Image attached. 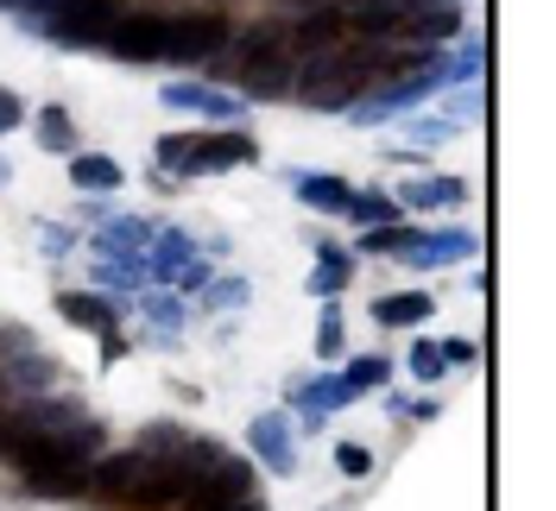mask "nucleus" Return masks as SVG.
Segmentation results:
<instances>
[{
    "mask_svg": "<svg viewBox=\"0 0 556 511\" xmlns=\"http://www.w3.org/2000/svg\"><path fill=\"white\" fill-rule=\"evenodd\" d=\"M102 448V423L76 398H26L0 417V461L20 474L58 468V461H89Z\"/></svg>",
    "mask_w": 556,
    "mask_h": 511,
    "instance_id": "nucleus-1",
    "label": "nucleus"
},
{
    "mask_svg": "<svg viewBox=\"0 0 556 511\" xmlns=\"http://www.w3.org/2000/svg\"><path fill=\"white\" fill-rule=\"evenodd\" d=\"M89 493H102L127 511H165L184 506V474H177L172 455H146V448H127V455H108L89 468Z\"/></svg>",
    "mask_w": 556,
    "mask_h": 511,
    "instance_id": "nucleus-2",
    "label": "nucleus"
},
{
    "mask_svg": "<svg viewBox=\"0 0 556 511\" xmlns=\"http://www.w3.org/2000/svg\"><path fill=\"white\" fill-rule=\"evenodd\" d=\"M374 76H380V58L374 51H354V44H323L311 58H298V95L311 114H348V107L361 102L367 89H374Z\"/></svg>",
    "mask_w": 556,
    "mask_h": 511,
    "instance_id": "nucleus-3",
    "label": "nucleus"
},
{
    "mask_svg": "<svg viewBox=\"0 0 556 511\" xmlns=\"http://www.w3.org/2000/svg\"><path fill=\"white\" fill-rule=\"evenodd\" d=\"M172 461L184 474V499H247L253 480H260L253 461H241L235 448H222V443H184Z\"/></svg>",
    "mask_w": 556,
    "mask_h": 511,
    "instance_id": "nucleus-4",
    "label": "nucleus"
},
{
    "mask_svg": "<svg viewBox=\"0 0 556 511\" xmlns=\"http://www.w3.org/2000/svg\"><path fill=\"white\" fill-rule=\"evenodd\" d=\"M235 82H241L247 95H285L291 89V76H298V44L285 26H253V33L235 44Z\"/></svg>",
    "mask_w": 556,
    "mask_h": 511,
    "instance_id": "nucleus-5",
    "label": "nucleus"
},
{
    "mask_svg": "<svg viewBox=\"0 0 556 511\" xmlns=\"http://www.w3.org/2000/svg\"><path fill=\"white\" fill-rule=\"evenodd\" d=\"M437 89H443V64L412 69V76L386 82V89H374V95H361V102L348 107V120H354V127H386V120H399L405 107H424Z\"/></svg>",
    "mask_w": 556,
    "mask_h": 511,
    "instance_id": "nucleus-6",
    "label": "nucleus"
},
{
    "mask_svg": "<svg viewBox=\"0 0 556 511\" xmlns=\"http://www.w3.org/2000/svg\"><path fill=\"white\" fill-rule=\"evenodd\" d=\"M228 20L222 13H177L165 20V64H208V58H222V44H228Z\"/></svg>",
    "mask_w": 556,
    "mask_h": 511,
    "instance_id": "nucleus-7",
    "label": "nucleus"
},
{
    "mask_svg": "<svg viewBox=\"0 0 556 511\" xmlns=\"http://www.w3.org/2000/svg\"><path fill=\"white\" fill-rule=\"evenodd\" d=\"M114 20H121V0H58L45 20H33V26L51 33L58 44H102Z\"/></svg>",
    "mask_w": 556,
    "mask_h": 511,
    "instance_id": "nucleus-8",
    "label": "nucleus"
},
{
    "mask_svg": "<svg viewBox=\"0 0 556 511\" xmlns=\"http://www.w3.org/2000/svg\"><path fill=\"white\" fill-rule=\"evenodd\" d=\"M102 44L121 64H159V51H165V20H159V13H121V20L108 26Z\"/></svg>",
    "mask_w": 556,
    "mask_h": 511,
    "instance_id": "nucleus-9",
    "label": "nucleus"
},
{
    "mask_svg": "<svg viewBox=\"0 0 556 511\" xmlns=\"http://www.w3.org/2000/svg\"><path fill=\"white\" fill-rule=\"evenodd\" d=\"M165 107L208 114V120H241V114H247L241 95H228V89H208V82H172V89H165Z\"/></svg>",
    "mask_w": 556,
    "mask_h": 511,
    "instance_id": "nucleus-10",
    "label": "nucleus"
},
{
    "mask_svg": "<svg viewBox=\"0 0 556 511\" xmlns=\"http://www.w3.org/2000/svg\"><path fill=\"white\" fill-rule=\"evenodd\" d=\"M253 455H260L278 480L298 474V448H291V430H285L278 410H260V417H253Z\"/></svg>",
    "mask_w": 556,
    "mask_h": 511,
    "instance_id": "nucleus-11",
    "label": "nucleus"
},
{
    "mask_svg": "<svg viewBox=\"0 0 556 511\" xmlns=\"http://www.w3.org/2000/svg\"><path fill=\"white\" fill-rule=\"evenodd\" d=\"M190 259H197V240L184 234V228H159V234H152V246H146V278L172 284Z\"/></svg>",
    "mask_w": 556,
    "mask_h": 511,
    "instance_id": "nucleus-12",
    "label": "nucleus"
},
{
    "mask_svg": "<svg viewBox=\"0 0 556 511\" xmlns=\"http://www.w3.org/2000/svg\"><path fill=\"white\" fill-rule=\"evenodd\" d=\"M260 158V145L247 133H215V139H203V152H197V177H222V170H241V165H253Z\"/></svg>",
    "mask_w": 556,
    "mask_h": 511,
    "instance_id": "nucleus-13",
    "label": "nucleus"
},
{
    "mask_svg": "<svg viewBox=\"0 0 556 511\" xmlns=\"http://www.w3.org/2000/svg\"><path fill=\"white\" fill-rule=\"evenodd\" d=\"M58 309H64V322L89 329V335H114V329H121L114 297H96V291H70V297H58Z\"/></svg>",
    "mask_w": 556,
    "mask_h": 511,
    "instance_id": "nucleus-14",
    "label": "nucleus"
},
{
    "mask_svg": "<svg viewBox=\"0 0 556 511\" xmlns=\"http://www.w3.org/2000/svg\"><path fill=\"white\" fill-rule=\"evenodd\" d=\"M475 246H481V240L468 234V228H443V234H417L405 259H412V266H455V259H468Z\"/></svg>",
    "mask_w": 556,
    "mask_h": 511,
    "instance_id": "nucleus-15",
    "label": "nucleus"
},
{
    "mask_svg": "<svg viewBox=\"0 0 556 511\" xmlns=\"http://www.w3.org/2000/svg\"><path fill=\"white\" fill-rule=\"evenodd\" d=\"M392 203L399 208H455V203H468V183L462 177H412Z\"/></svg>",
    "mask_w": 556,
    "mask_h": 511,
    "instance_id": "nucleus-16",
    "label": "nucleus"
},
{
    "mask_svg": "<svg viewBox=\"0 0 556 511\" xmlns=\"http://www.w3.org/2000/svg\"><path fill=\"white\" fill-rule=\"evenodd\" d=\"M291 398H298V405H304V423H323V417H329V410H342L348 398H354V392H348L342 379H304V385H291Z\"/></svg>",
    "mask_w": 556,
    "mask_h": 511,
    "instance_id": "nucleus-17",
    "label": "nucleus"
},
{
    "mask_svg": "<svg viewBox=\"0 0 556 511\" xmlns=\"http://www.w3.org/2000/svg\"><path fill=\"white\" fill-rule=\"evenodd\" d=\"M197 152H203V133H165L159 152H152V177H197Z\"/></svg>",
    "mask_w": 556,
    "mask_h": 511,
    "instance_id": "nucleus-18",
    "label": "nucleus"
},
{
    "mask_svg": "<svg viewBox=\"0 0 556 511\" xmlns=\"http://www.w3.org/2000/svg\"><path fill=\"white\" fill-rule=\"evenodd\" d=\"M70 183H76V190H102V196H114V190L127 183V170L114 165V158H102V152H76V158H70Z\"/></svg>",
    "mask_w": 556,
    "mask_h": 511,
    "instance_id": "nucleus-19",
    "label": "nucleus"
},
{
    "mask_svg": "<svg viewBox=\"0 0 556 511\" xmlns=\"http://www.w3.org/2000/svg\"><path fill=\"white\" fill-rule=\"evenodd\" d=\"M430 309H437L430 291H392V297L374 304V322H380V329H412V322H424Z\"/></svg>",
    "mask_w": 556,
    "mask_h": 511,
    "instance_id": "nucleus-20",
    "label": "nucleus"
},
{
    "mask_svg": "<svg viewBox=\"0 0 556 511\" xmlns=\"http://www.w3.org/2000/svg\"><path fill=\"white\" fill-rule=\"evenodd\" d=\"M291 190H298V203L304 208H323V215H342L348 208V183L342 177H323V170H304V177H291Z\"/></svg>",
    "mask_w": 556,
    "mask_h": 511,
    "instance_id": "nucleus-21",
    "label": "nucleus"
},
{
    "mask_svg": "<svg viewBox=\"0 0 556 511\" xmlns=\"http://www.w3.org/2000/svg\"><path fill=\"white\" fill-rule=\"evenodd\" d=\"M96 284L102 291H139L146 284V253H102L96 259Z\"/></svg>",
    "mask_w": 556,
    "mask_h": 511,
    "instance_id": "nucleus-22",
    "label": "nucleus"
},
{
    "mask_svg": "<svg viewBox=\"0 0 556 511\" xmlns=\"http://www.w3.org/2000/svg\"><path fill=\"white\" fill-rule=\"evenodd\" d=\"M348 221H361V228H392L405 208L392 203L386 190H348V208H342Z\"/></svg>",
    "mask_w": 556,
    "mask_h": 511,
    "instance_id": "nucleus-23",
    "label": "nucleus"
},
{
    "mask_svg": "<svg viewBox=\"0 0 556 511\" xmlns=\"http://www.w3.org/2000/svg\"><path fill=\"white\" fill-rule=\"evenodd\" d=\"M152 234H159L152 221H134V215H114V221L102 228V240H96V253H146V246H152Z\"/></svg>",
    "mask_w": 556,
    "mask_h": 511,
    "instance_id": "nucleus-24",
    "label": "nucleus"
},
{
    "mask_svg": "<svg viewBox=\"0 0 556 511\" xmlns=\"http://www.w3.org/2000/svg\"><path fill=\"white\" fill-rule=\"evenodd\" d=\"M316 259H323V266L311 272V291H316V297H336V291H342L348 278H354V259H348L342 246H329V240L316 246Z\"/></svg>",
    "mask_w": 556,
    "mask_h": 511,
    "instance_id": "nucleus-25",
    "label": "nucleus"
},
{
    "mask_svg": "<svg viewBox=\"0 0 556 511\" xmlns=\"http://www.w3.org/2000/svg\"><path fill=\"white\" fill-rule=\"evenodd\" d=\"M386 379H392V360H386V354H354L348 373H342V385L348 392H380Z\"/></svg>",
    "mask_w": 556,
    "mask_h": 511,
    "instance_id": "nucleus-26",
    "label": "nucleus"
},
{
    "mask_svg": "<svg viewBox=\"0 0 556 511\" xmlns=\"http://www.w3.org/2000/svg\"><path fill=\"white\" fill-rule=\"evenodd\" d=\"M26 480H33L38 493H83L89 486V461H58V468H38Z\"/></svg>",
    "mask_w": 556,
    "mask_h": 511,
    "instance_id": "nucleus-27",
    "label": "nucleus"
},
{
    "mask_svg": "<svg viewBox=\"0 0 556 511\" xmlns=\"http://www.w3.org/2000/svg\"><path fill=\"white\" fill-rule=\"evenodd\" d=\"M412 240H417V228H367L361 234V253H412Z\"/></svg>",
    "mask_w": 556,
    "mask_h": 511,
    "instance_id": "nucleus-28",
    "label": "nucleus"
},
{
    "mask_svg": "<svg viewBox=\"0 0 556 511\" xmlns=\"http://www.w3.org/2000/svg\"><path fill=\"white\" fill-rule=\"evenodd\" d=\"M146 316H152V329H159V335L172 341L177 329H184V297H172V291H165V297H146Z\"/></svg>",
    "mask_w": 556,
    "mask_h": 511,
    "instance_id": "nucleus-29",
    "label": "nucleus"
},
{
    "mask_svg": "<svg viewBox=\"0 0 556 511\" xmlns=\"http://www.w3.org/2000/svg\"><path fill=\"white\" fill-rule=\"evenodd\" d=\"M38 139H45L51 152H70V145H76V127H70L64 107H45V120H38Z\"/></svg>",
    "mask_w": 556,
    "mask_h": 511,
    "instance_id": "nucleus-30",
    "label": "nucleus"
},
{
    "mask_svg": "<svg viewBox=\"0 0 556 511\" xmlns=\"http://www.w3.org/2000/svg\"><path fill=\"white\" fill-rule=\"evenodd\" d=\"M336 468H342L348 480H367V474H374V448H367V443H342V448H336Z\"/></svg>",
    "mask_w": 556,
    "mask_h": 511,
    "instance_id": "nucleus-31",
    "label": "nucleus"
},
{
    "mask_svg": "<svg viewBox=\"0 0 556 511\" xmlns=\"http://www.w3.org/2000/svg\"><path fill=\"white\" fill-rule=\"evenodd\" d=\"M316 354H323V360L342 354V309H323V322H316Z\"/></svg>",
    "mask_w": 556,
    "mask_h": 511,
    "instance_id": "nucleus-32",
    "label": "nucleus"
},
{
    "mask_svg": "<svg viewBox=\"0 0 556 511\" xmlns=\"http://www.w3.org/2000/svg\"><path fill=\"white\" fill-rule=\"evenodd\" d=\"M405 367H412L417 379H443V347H437V341H417V347H412V360H405Z\"/></svg>",
    "mask_w": 556,
    "mask_h": 511,
    "instance_id": "nucleus-33",
    "label": "nucleus"
},
{
    "mask_svg": "<svg viewBox=\"0 0 556 511\" xmlns=\"http://www.w3.org/2000/svg\"><path fill=\"white\" fill-rule=\"evenodd\" d=\"M235 304H247V284H241V278H228V284H208L203 309H235Z\"/></svg>",
    "mask_w": 556,
    "mask_h": 511,
    "instance_id": "nucleus-34",
    "label": "nucleus"
},
{
    "mask_svg": "<svg viewBox=\"0 0 556 511\" xmlns=\"http://www.w3.org/2000/svg\"><path fill=\"white\" fill-rule=\"evenodd\" d=\"M367 7H380L386 20H392V26H399V20H405V13H424V7H443V0H367ZM392 38V33H386Z\"/></svg>",
    "mask_w": 556,
    "mask_h": 511,
    "instance_id": "nucleus-35",
    "label": "nucleus"
},
{
    "mask_svg": "<svg viewBox=\"0 0 556 511\" xmlns=\"http://www.w3.org/2000/svg\"><path fill=\"white\" fill-rule=\"evenodd\" d=\"M38 246H45V253L58 259V253H70V246H76V234H70V228H51V221H45V228H38Z\"/></svg>",
    "mask_w": 556,
    "mask_h": 511,
    "instance_id": "nucleus-36",
    "label": "nucleus"
},
{
    "mask_svg": "<svg viewBox=\"0 0 556 511\" xmlns=\"http://www.w3.org/2000/svg\"><path fill=\"white\" fill-rule=\"evenodd\" d=\"M455 120H412V139L417 145H437V139H450Z\"/></svg>",
    "mask_w": 556,
    "mask_h": 511,
    "instance_id": "nucleus-37",
    "label": "nucleus"
},
{
    "mask_svg": "<svg viewBox=\"0 0 556 511\" xmlns=\"http://www.w3.org/2000/svg\"><path fill=\"white\" fill-rule=\"evenodd\" d=\"M20 120H26V107H20V95H13V89H0V133H13Z\"/></svg>",
    "mask_w": 556,
    "mask_h": 511,
    "instance_id": "nucleus-38",
    "label": "nucleus"
},
{
    "mask_svg": "<svg viewBox=\"0 0 556 511\" xmlns=\"http://www.w3.org/2000/svg\"><path fill=\"white\" fill-rule=\"evenodd\" d=\"M172 284H184V291H203V284H208V259L197 253V259H190V266H184V272L172 278Z\"/></svg>",
    "mask_w": 556,
    "mask_h": 511,
    "instance_id": "nucleus-39",
    "label": "nucleus"
},
{
    "mask_svg": "<svg viewBox=\"0 0 556 511\" xmlns=\"http://www.w3.org/2000/svg\"><path fill=\"white\" fill-rule=\"evenodd\" d=\"M184 511H266V506H247V499H184Z\"/></svg>",
    "mask_w": 556,
    "mask_h": 511,
    "instance_id": "nucleus-40",
    "label": "nucleus"
},
{
    "mask_svg": "<svg viewBox=\"0 0 556 511\" xmlns=\"http://www.w3.org/2000/svg\"><path fill=\"white\" fill-rule=\"evenodd\" d=\"M443 347V367H468L475 360V341H437Z\"/></svg>",
    "mask_w": 556,
    "mask_h": 511,
    "instance_id": "nucleus-41",
    "label": "nucleus"
},
{
    "mask_svg": "<svg viewBox=\"0 0 556 511\" xmlns=\"http://www.w3.org/2000/svg\"><path fill=\"white\" fill-rule=\"evenodd\" d=\"M58 0H0V13H33V20H45Z\"/></svg>",
    "mask_w": 556,
    "mask_h": 511,
    "instance_id": "nucleus-42",
    "label": "nucleus"
}]
</instances>
